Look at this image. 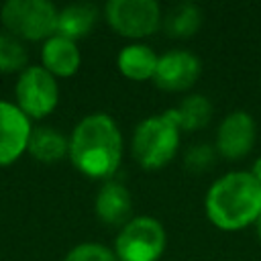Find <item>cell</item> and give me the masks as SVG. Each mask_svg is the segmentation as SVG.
I'll use <instances>...</instances> for the list:
<instances>
[{
	"instance_id": "cell-4",
	"label": "cell",
	"mask_w": 261,
	"mask_h": 261,
	"mask_svg": "<svg viewBox=\"0 0 261 261\" xmlns=\"http://www.w3.org/2000/svg\"><path fill=\"white\" fill-rule=\"evenodd\" d=\"M167 247L165 226L153 216H133L118 228L114 255L118 261H159Z\"/></svg>"
},
{
	"instance_id": "cell-18",
	"label": "cell",
	"mask_w": 261,
	"mask_h": 261,
	"mask_svg": "<svg viewBox=\"0 0 261 261\" xmlns=\"http://www.w3.org/2000/svg\"><path fill=\"white\" fill-rule=\"evenodd\" d=\"M27 65V51L24 45L14 37L0 31V71H20Z\"/></svg>"
},
{
	"instance_id": "cell-20",
	"label": "cell",
	"mask_w": 261,
	"mask_h": 261,
	"mask_svg": "<svg viewBox=\"0 0 261 261\" xmlns=\"http://www.w3.org/2000/svg\"><path fill=\"white\" fill-rule=\"evenodd\" d=\"M214 157H216V149L214 145H208V143H200V145H192L186 155H184V165L190 169V171H204L208 169L212 163H214Z\"/></svg>"
},
{
	"instance_id": "cell-14",
	"label": "cell",
	"mask_w": 261,
	"mask_h": 261,
	"mask_svg": "<svg viewBox=\"0 0 261 261\" xmlns=\"http://www.w3.org/2000/svg\"><path fill=\"white\" fill-rule=\"evenodd\" d=\"M98 18H100V12L90 2L69 4L63 10H59V14H57V33L55 35L77 41V39L86 37L96 27Z\"/></svg>"
},
{
	"instance_id": "cell-7",
	"label": "cell",
	"mask_w": 261,
	"mask_h": 261,
	"mask_svg": "<svg viewBox=\"0 0 261 261\" xmlns=\"http://www.w3.org/2000/svg\"><path fill=\"white\" fill-rule=\"evenodd\" d=\"M16 106L29 118L51 114L59 102V86L43 65H31L20 71L16 82Z\"/></svg>"
},
{
	"instance_id": "cell-5",
	"label": "cell",
	"mask_w": 261,
	"mask_h": 261,
	"mask_svg": "<svg viewBox=\"0 0 261 261\" xmlns=\"http://www.w3.org/2000/svg\"><path fill=\"white\" fill-rule=\"evenodd\" d=\"M57 14L59 10L47 0H8L0 18L2 24L16 39L41 41L57 33Z\"/></svg>"
},
{
	"instance_id": "cell-16",
	"label": "cell",
	"mask_w": 261,
	"mask_h": 261,
	"mask_svg": "<svg viewBox=\"0 0 261 261\" xmlns=\"http://www.w3.org/2000/svg\"><path fill=\"white\" fill-rule=\"evenodd\" d=\"M204 20V14H202V8L194 2H181V4H175L165 16H163V29L169 37H175V39H188L192 35L198 33L200 24Z\"/></svg>"
},
{
	"instance_id": "cell-10",
	"label": "cell",
	"mask_w": 261,
	"mask_h": 261,
	"mask_svg": "<svg viewBox=\"0 0 261 261\" xmlns=\"http://www.w3.org/2000/svg\"><path fill=\"white\" fill-rule=\"evenodd\" d=\"M31 118L10 102H0V165L14 163L29 147Z\"/></svg>"
},
{
	"instance_id": "cell-19",
	"label": "cell",
	"mask_w": 261,
	"mask_h": 261,
	"mask_svg": "<svg viewBox=\"0 0 261 261\" xmlns=\"http://www.w3.org/2000/svg\"><path fill=\"white\" fill-rule=\"evenodd\" d=\"M63 261H118L114 251L102 243H80L75 245Z\"/></svg>"
},
{
	"instance_id": "cell-8",
	"label": "cell",
	"mask_w": 261,
	"mask_h": 261,
	"mask_svg": "<svg viewBox=\"0 0 261 261\" xmlns=\"http://www.w3.org/2000/svg\"><path fill=\"white\" fill-rule=\"evenodd\" d=\"M257 139V124L255 118L247 110H232L226 114L214 137V149L220 157L237 161L251 153Z\"/></svg>"
},
{
	"instance_id": "cell-12",
	"label": "cell",
	"mask_w": 261,
	"mask_h": 261,
	"mask_svg": "<svg viewBox=\"0 0 261 261\" xmlns=\"http://www.w3.org/2000/svg\"><path fill=\"white\" fill-rule=\"evenodd\" d=\"M41 61L43 67L51 75L69 77L73 75L82 65V53L75 45V41L65 39L61 35H53L43 43L41 49Z\"/></svg>"
},
{
	"instance_id": "cell-6",
	"label": "cell",
	"mask_w": 261,
	"mask_h": 261,
	"mask_svg": "<svg viewBox=\"0 0 261 261\" xmlns=\"http://www.w3.org/2000/svg\"><path fill=\"white\" fill-rule=\"evenodd\" d=\"M104 18L112 31L135 41L153 35L163 22L155 0H108L104 4Z\"/></svg>"
},
{
	"instance_id": "cell-17",
	"label": "cell",
	"mask_w": 261,
	"mask_h": 261,
	"mask_svg": "<svg viewBox=\"0 0 261 261\" xmlns=\"http://www.w3.org/2000/svg\"><path fill=\"white\" fill-rule=\"evenodd\" d=\"M173 114L181 130H200L212 118V102L204 94H190L173 108Z\"/></svg>"
},
{
	"instance_id": "cell-2",
	"label": "cell",
	"mask_w": 261,
	"mask_h": 261,
	"mask_svg": "<svg viewBox=\"0 0 261 261\" xmlns=\"http://www.w3.org/2000/svg\"><path fill=\"white\" fill-rule=\"evenodd\" d=\"M204 212L216 228L226 232L257 224L261 218V181L243 169L220 175L206 192Z\"/></svg>"
},
{
	"instance_id": "cell-22",
	"label": "cell",
	"mask_w": 261,
	"mask_h": 261,
	"mask_svg": "<svg viewBox=\"0 0 261 261\" xmlns=\"http://www.w3.org/2000/svg\"><path fill=\"white\" fill-rule=\"evenodd\" d=\"M255 228H257V237H259V241H261V218L257 220V224H255Z\"/></svg>"
},
{
	"instance_id": "cell-15",
	"label": "cell",
	"mask_w": 261,
	"mask_h": 261,
	"mask_svg": "<svg viewBox=\"0 0 261 261\" xmlns=\"http://www.w3.org/2000/svg\"><path fill=\"white\" fill-rule=\"evenodd\" d=\"M29 153L43 163H55L69 153V139L53 126H37L29 139Z\"/></svg>"
},
{
	"instance_id": "cell-9",
	"label": "cell",
	"mask_w": 261,
	"mask_h": 261,
	"mask_svg": "<svg viewBox=\"0 0 261 261\" xmlns=\"http://www.w3.org/2000/svg\"><path fill=\"white\" fill-rule=\"evenodd\" d=\"M200 73H202V61L196 53L184 49H171L159 55L153 82L159 90L184 92L198 82Z\"/></svg>"
},
{
	"instance_id": "cell-21",
	"label": "cell",
	"mask_w": 261,
	"mask_h": 261,
	"mask_svg": "<svg viewBox=\"0 0 261 261\" xmlns=\"http://www.w3.org/2000/svg\"><path fill=\"white\" fill-rule=\"evenodd\" d=\"M249 171L253 173V177H255V179H259V181H261V157H257V159H255V163H253V167H251Z\"/></svg>"
},
{
	"instance_id": "cell-1",
	"label": "cell",
	"mask_w": 261,
	"mask_h": 261,
	"mask_svg": "<svg viewBox=\"0 0 261 261\" xmlns=\"http://www.w3.org/2000/svg\"><path fill=\"white\" fill-rule=\"evenodd\" d=\"M124 141L118 124L106 112L84 116L69 137V159L77 171L94 179H110L120 167Z\"/></svg>"
},
{
	"instance_id": "cell-11",
	"label": "cell",
	"mask_w": 261,
	"mask_h": 261,
	"mask_svg": "<svg viewBox=\"0 0 261 261\" xmlns=\"http://www.w3.org/2000/svg\"><path fill=\"white\" fill-rule=\"evenodd\" d=\"M96 216L110 226H124L133 216V196L128 188L116 179H106L94 200Z\"/></svg>"
},
{
	"instance_id": "cell-3",
	"label": "cell",
	"mask_w": 261,
	"mask_h": 261,
	"mask_svg": "<svg viewBox=\"0 0 261 261\" xmlns=\"http://www.w3.org/2000/svg\"><path fill=\"white\" fill-rule=\"evenodd\" d=\"M181 128L173 114V108L143 118L133 133L130 153L133 159L149 171L161 169L171 163L179 151Z\"/></svg>"
},
{
	"instance_id": "cell-13",
	"label": "cell",
	"mask_w": 261,
	"mask_h": 261,
	"mask_svg": "<svg viewBox=\"0 0 261 261\" xmlns=\"http://www.w3.org/2000/svg\"><path fill=\"white\" fill-rule=\"evenodd\" d=\"M159 55L145 43H128L116 55L118 71L133 82L153 80Z\"/></svg>"
}]
</instances>
